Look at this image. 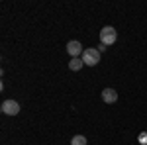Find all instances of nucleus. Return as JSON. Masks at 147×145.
<instances>
[{"mask_svg":"<svg viewBox=\"0 0 147 145\" xmlns=\"http://www.w3.org/2000/svg\"><path fill=\"white\" fill-rule=\"evenodd\" d=\"M102 100L106 102V104H114V102L118 100V92L114 88H104L102 90Z\"/></svg>","mask_w":147,"mask_h":145,"instance_id":"5","label":"nucleus"},{"mask_svg":"<svg viewBox=\"0 0 147 145\" xmlns=\"http://www.w3.org/2000/svg\"><path fill=\"white\" fill-rule=\"evenodd\" d=\"M71 145H86V137L84 135H75L71 139Z\"/></svg>","mask_w":147,"mask_h":145,"instance_id":"7","label":"nucleus"},{"mask_svg":"<svg viewBox=\"0 0 147 145\" xmlns=\"http://www.w3.org/2000/svg\"><path fill=\"white\" fill-rule=\"evenodd\" d=\"M0 110L4 112L6 116H16V114L20 112V104L16 100H4L2 106H0Z\"/></svg>","mask_w":147,"mask_h":145,"instance_id":"3","label":"nucleus"},{"mask_svg":"<svg viewBox=\"0 0 147 145\" xmlns=\"http://www.w3.org/2000/svg\"><path fill=\"white\" fill-rule=\"evenodd\" d=\"M116 39H118V34H116V30H114L112 26H106V28L100 30V43H104L106 47L116 43Z\"/></svg>","mask_w":147,"mask_h":145,"instance_id":"2","label":"nucleus"},{"mask_svg":"<svg viewBox=\"0 0 147 145\" xmlns=\"http://www.w3.org/2000/svg\"><path fill=\"white\" fill-rule=\"evenodd\" d=\"M67 51H69V55L73 57V59H75V57H82V53H84V49H82V45L79 43V41H69L67 43Z\"/></svg>","mask_w":147,"mask_h":145,"instance_id":"4","label":"nucleus"},{"mask_svg":"<svg viewBox=\"0 0 147 145\" xmlns=\"http://www.w3.org/2000/svg\"><path fill=\"white\" fill-rule=\"evenodd\" d=\"M80 59H82V63H84V65L94 67V65H98V63H100V51H98V49H94V47L84 49V53H82Z\"/></svg>","mask_w":147,"mask_h":145,"instance_id":"1","label":"nucleus"},{"mask_svg":"<svg viewBox=\"0 0 147 145\" xmlns=\"http://www.w3.org/2000/svg\"><path fill=\"white\" fill-rule=\"evenodd\" d=\"M96 49H98V51H100V53H102V51H106V45H104V43H100V45H98V47H96Z\"/></svg>","mask_w":147,"mask_h":145,"instance_id":"8","label":"nucleus"},{"mask_svg":"<svg viewBox=\"0 0 147 145\" xmlns=\"http://www.w3.org/2000/svg\"><path fill=\"white\" fill-rule=\"evenodd\" d=\"M82 67H84V63H82V59H80V57L71 59V63H69V69H71V71H80Z\"/></svg>","mask_w":147,"mask_h":145,"instance_id":"6","label":"nucleus"}]
</instances>
